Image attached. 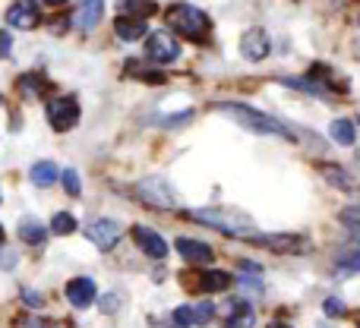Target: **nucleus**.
Masks as SVG:
<instances>
[{
  "mask_svg": "<svg viewBox=\"0 0 360 328\" xmlns=\"http://www.w3.org/2000/svg\"><path fill=\"white\" fill-rule=\"evenodd\" d=\"M221 114H228L231 120H237V124L243 126V130L250 133H262V136H281V139H294V133L288 130L285 124H278L275 117H269V114L256 111V107L250 105H237V101H224V105H215Z\"/></svg>",
  "mask_w": 360,
  "mask_h": 328,
  "instance_id": "f257e3e1",
  "label": "nucleus"
},
{
  "mask_svg": "<svg viewBox=\"0 0 360 328\" xmlns=\"http://www.w3.org/2000/svg\"><path fill=\"white\" fill-rule=\"evenodd\" d=\"M193 221L199 224H209V228L221 230L228 237H240V240H253L256 237V228L243 211H234V209H196L190 211Z\"/></svg>",
  "mask_w": 360,
  "mask_h": 328,
  "instance_id": "f03ea898",
  "label": "nucleus"
},
{
  "mask_svg": "<svg viewBox=\"0 0 360 328\" xmlns=\"http://www.w3.org/2000/svg\"><path fill=\"white\" fill-rule=\"evenodd\" d=\"M165 19H168V25L177 32V35L190 38V41H205L212 32L209 16L193 4H174L168 13H165Z\"/></svg>",
  "mask_w": 360,
  "mask_h": 328,
  "instance_id": "7ed1b4c3",
  "label": "nucleus"
},
{
  "mask_svg": "<svg viewBox=\"0 0 360 328\" xmlns=\"http://www.w3.org/2000/svg\"><path fill=\"white\" fill-rule=\"evenodd\" d=\"M338 221H342L345 230H348V243L338 249L335 268L345 275H354V272H360V202L348 205V209L338 215Z\"/></svg>",
  "mask_w": 360,
  "mask_h": 328,
  "instance_id": "20e7f679",
  "label": "nucleus"
},
{
  "mask_svg": "<svg viewBox=\"0 0 360 328\" xmlns=\"http://www.w3.org/2000/svg\"><path fill=\"white\" fill-rule=\"evenodd\" d=\"M180 57V44L171 32H152L146 41V60L152 63H174Z\"/></svg>",
  "mask_w": 360,
  "mask_h": 328,
  "instance_id": "39448f33",
  "label": "nucleus"
},
{
  "mask_svg": "<svg viewBox=\"0 0 360 328\" xmlns=\"http://www.w3.org/2000/svg\"><path fill=\"white\" fill-rule=\"evenodd\" d=\"M76 120H79V105H76V98H51L48 101V124L54 126L57 133L73 130Z\"/></svg>",
  "mask_w": 360,
  "mask_h": 328,
  "instance_id": "423d86ee",
  "label": "nucleus"
},
{
  "mask_svg": "<svg viewBox=\"0 0 360 328\" xmlns=\"http://www.w3.org/2000/svg\"><path fill=\"white\" fill-rule=\"evenodd\" d=\"M136 192H139V199H143L146 205H152V209H174V205H177L174 192H171V186L165 183L162 177L143 180V183L136 186Z\"/></svg>",
  "mask_w": 360,
  "mask_h": 328,
  "instance_id": "0eeeda50",
  "label": "nucleus"
},
{
  "mask_svg": "<svg viewBox=\"0 0 360 328\" xmlns=\"http://www.w3.org/2000/svg\"><path fill=\"white\" fill-rule=\"evenodd\" d=\"M6 22H10L13 29L29 32V29H35V25L41 22V10H38L35 0H16V4L6 10Z\"/></svg>",
  "mask_w": 360,
  "mask_h": 328,
  "instance_id": "6e6552de",
  "label": "nucleus"
},
{
  "mask_svg": "<svg viewBox=\"0 0 360 328\" xmlns=\"http://www.w3.org/2000/svg\"><path fill=\"white\" fill-rule=\"evenodd\" d=\"M86 237L95 243L98 249H114L117 247V240H120V224L117 221H111V218H98V221H92L86 228Z\"/></svg>",
  "mask_w": 360,
  "mask_h": 328,
  "instance_id": "1a4fd4ad",
  "label": "nucleus"
},
{
  "mask_svg": "<svg viewBox=\"0 0 360 328\" xmlns=\"http://www.w3.org/2000/svg\"><path fill=\"white\" fill-rule=\"evenodd\" d=\"M253 243L275 249V253H300V249H307V237L297 234H256Z\"/></svg>",
  "mask_w": 360,
  "mask_h": 328,
  "instance_id": "9d476101",
  "label": "nucleus"
},
{
  "mask_svg": "<svg viewBox=\"0 0 360 328\" xmlns=\"http://www.w3.org/2000/svg\"><path fill=\"white\" fill-rule=\"evenodd\" d=\"M269 48H272V41H269L266 29H247L240 38V54L247 57V60H262V57H269Z\"/></svg>",
  "mask_w": 360,
  "mask_h": 328,
  "instance_id": "9b49d317",
  "label": "nucleus"
},
{
  "mask_svg": "<svg viewBox=\"0 0 360 328\" xmlns=\"http://www.w3.org/2000/svg\"><path fill=\"white\" fill-rule=\"evenodd\" d=\"M133 240H136V247L143 249L146 256H152V259H165V256H168V243H165L152 228H146V224H136V228H133Z\"/></svg>",
  "mask_w": 360,
  "mask_h": 328,
  "instance_id": "f8f14e48",
  "label": "nucleus"
},
{
  "mask_svg": "<svg viewBox=\"0 0 360 328\" xmlns=\"http://www.w3.org/2000/svg\"><path fill=\"white\" fill-rule=\"evenodd\" d=\"M177 253L184 256L186 262H193V265H209V262L215 259V253H212L209 243L190 240V237H180V240H177Z\"/></svg>",
  "mask_w": 360,
  "mask_h": 328,
  "instance_id": "ddd939ff",
  "label": "nucleus"
},
{
  "mask_svg": "<svg viewBox=\"0 0 360 328\" xmlns=\"http://www.w3.org/2000/svg\"><path fill=\"white\" fill-rule=\"evenodd\" d=\"M186 284L193 287V291H199V294H218V291H228L231 287V275L228 272H199V278L196 281H186Z\"/></svg>",
  "mask_w": 360,
  "mask_h": 328,
  "instance_id": "4468645a",
  "label": "nucleus"
},
{
  "mask_svg": "<svg viewBox=\"0 0 360 328\" xmlns=\"http://www.w3.org/2000/svg\"><path fill=\"white\" fill-rule=\"evenodd\" d=\"M67 300L76 306V310H86L95 300V281L92 278H73L67 284Z\"/></svg>",
  "mask_w": 360,
  "mask_h": 328,
  "instance_id": "2eb2a0df",
  "label": "nucleus"
},
{
  "mask_svg": "<svg viewBox=\"0 0 360 328\" xmlns=\"http://www.w3.org/2000/svg\"><path fill=\"white\" fill-rule=\"evenodd\" d=\"M101 10H105V0H82L79 13H76V25L82 32H92L101 22Z\"/></svg>",
  "mask_w": 360,
  "mask_h": 328,
  "instance_id": "dca6fc26",
  "label": "nucleus"
},
{
  "mask_svg": "<svg viewBox=\"0 0 360 328\" xmlns=\"http://www.w3.org/2000/svg\"><path fill=\"white\" fill-rule=\"evenodd\" d=\"M114 32H117V38H124V41H136V38L146 35V19L120 16L117 22H114Z\"/></svg>",
  "mask_w": 360,
  "mask_h": 328,
  "instance_id": "f3484780",
  "label": "nucleus"
},
{
  "mask_svg": "<svg viewBox=\"0 0 360 328\" xmlns=\"http://www.w3.org/2000/svg\"><path fill=\"white\" fill-rule=\"evenodd\" d=\"M319 173H323L332 186H338V190H345V192H354L357 190L354 177H351L345 167H338V164H323V167H319Z\"/></svg>",
  "mask_w": 360,
  "mask_h": 328,
  "instance_id": "a211bd4d",
  "label": "nucleus"
},
{
  "mask_svg": "<svg viewBox=\"0 0 360 328\" xmlns=\"http://www.w3.org/2000/svg\"><path fill=\"white\" fill-rule=\"evenodd\" d=\"M256 322V316H253V310H250V303H234V310H231V316H228V322H224V328H253Z\"/></svg>",
  "mask_w": 360,
  "mask_h": 328,
  "instance_id": "6ab92c4d",
  "label": "nucleus"
},
{
  "mask_svg": "<svg viewBox=\"0 0 360 328\" xmlns=\"http://www.w3.org/2000/svg\"><path fill=\"white\" fill-rule=\"evenodd\" d=\"M19 237H22V243L38 247V243H44V237H48V228L38 224V221H32V218H25V221H19Z\"/></svg>",
  "mask_w": 360,
  "mask_h": 328,
  "instance_id": "aec40b11",
  "label": "nucleus"
},
{
  "mask_svg": "<svg viewBox=\"0 0 360 328\" xmlns=\"http://www.w3.org/2000/svg\"><path fill=\"white\" fill-rule=\"evenodd\" d=\"M329 136L335 139L338 145H354L357 133H354V124H351V120H332V126H329Z\"/></svg>",
  "mask_w": 360,
  "mask_h": 328,
  "instance_id": "412c9836",
  "label": "nucleus"
},
{
  "mask_svg": "<svg viewBox=\"0 0 360 328\" xmlns=\"http://www.w3.org/2000/svg\"><path fill=\"white\" fill-rule=\"evenodd\" d=\"M155 13V4L152 0H120V16H136L146 19Z\"/></svg>",
  "mask_w": 360,
  "mask_h": 328,
  "instance_id": "4be33fe9",
  "label": "nucleus"
},
{
  "mask_svg": "<svg viewBox=\"0 0 360 328\" xmlns=\"http://www.w3.org/2000/svg\"><path fill=\"white\" fill-rule=\"evenodd\" d=\"M29 177H32V183L35 186H51L57 180V164L54 162H38L29 171Z\"/></svg>",
  "mask_w": 360,
  "mask_h": 328,
  "instance_id": "5701e85b",
  "label": "nucleus"
},
{
  "mask_svg": "<svg viewBox=\"0 0 360 328\" xmlns=\"http://www.w3.org/2000/svg\"><path fill=\"white\" fill-rule=\"evenodd\" d=\"M44 88H48V82H44L41 76H35V73H29V76L19 79V92H22L25 98H38V95H44Z\"/></svg>",
  "mask_w": 360,
  "mask_h": 328,
  "instance_id": "b1692460",
  "label": "nucleus"
},
{
  "mask_svg": "<svg viewBox=\"0 0 360 328\" xmlns=\"http://www.w3.org/2000/svg\"><path fill=\"white\" fill-rule=\"evenodd\" d=\"M51 230H54V234H60V237L73 234V230H76V218L70 215V211H57V215L51 218Z\"/></svg>",
  "mask_w": 360,
  "mask_h": 328,
  "instance_id": "393cba45",
  "label": "nucleus"
},
{
  "mask_svg": "<svg viewBox=\"0 0 360 328\" xmlns=\"http://www.w3.org/2000/svg\"><path fill=\"white\" fill-rule=\"evenodd\" d=\"M127 70H130L136 79H143V82H152V86H158V82H165V73H155V70H143L136 60H130L127 63Z\"/></svg>",
  "mask_w": 360,
  "mask_h": 328,
  "instance_id": "a878e982",
  "label": "nucleus"
},
{
  "mask_svg": "<svg viewBox=\"0 0 360 328\" xmlns=\"http://www.w3.org/2000/svg\"><path fill=\"white\" fill-rule=\"evenodd\" d=\"M63 190L70 192V196H79L82 192V183H79V173L70 167V171H63Z\"/></svg>",
  "mask_w": 360,
  "mask_h": 328,
  "instance_id": "bb28decb",
  "label": "nucleus"
},
{
  "mask_svg": "<svg viewBox=\"0 0 360 328\" xmlns=\"http://www.w3.org/2000/svg\"><path fill=\"white\" fill-rule=\"evenodd\" d=\"M174 322H177V328L196 325V313H193V306H180V310H174Z\"/></svg>",
  "mask_w": 360,
  "mask_h": 328,
  "instance_id": "cd10ccee",
  "label": "nucleus"
},
{
  "mask_svg": "<svg viewBox=\"0 0 360 328\" xmlns=\"http://www.w3.org/2000/svg\"><path fill=\"white\" fill-rule=\"evenodd\" d=\"M193 313H196V325H205L212 316H215V306H212V303H199Z\"/></svg>",
  "mask_w": 360,
  "mask_h": 328,
  "instance_id": "c85d7f7f",
  "label": "nucleus"
},
{
  "mask_svg": "<svg viewBox=\"0 0 360 328\" xmlns=\"http://www.w3.org/2000/svg\"><path fill=\"white\" fill-rule=\"evenodd\" d=\"M10 48H13V38H10V32H4V29H0V57H6V54H10Z\"/></svg>",
  "mask_w": 360,
  "mask_h": 328,
  "instance_id": "c756f323",
  "label": "nucleus"
},
{
  "mask_svg": "<svg viewBox=\"0 0 360 328\" xmlns=\"http://www.w3.org/2000/svg\"><path fill=\"white\" fill-rule=\"evenodd\" d=\"M117 303H120V300L114 297V294H108L105 300H98V306H101V310H105V313H114V310H117Z\"/></svg>",
  "mask_w": 360,
  "mask_h": 328,
  "instance_id": "7c9ffc66",
  "label": "nucleus"
},
{
  "mask_svg": "<svg viewBox=\"0 0 360 328\" xmlns=\"http://www.w3.org/2000/svg\"><path fill=\"white\" fill-rule=\"evenodd\" d=\"M326 313H329V316H338V313H345V303L342 300H326Z\"/></svg>",
  "mask_w": 360,
  "mask_h": 328,
  "instance_id": "2f4dec72",
  "label": "nucleus"
},
{
  "mask_svg": "<svg viewBox=\"0 0 360 328\" xmlns=\"http://www.w3.org/2000/svg\"><path fill=\"white\" fill-rule=\"evenodd\" d=\"M51 25H54V32H63V25H70V19L67 16H57V19H51Z\"/></svg>",
  "mask_w": 360,
  "mask_h": 328,
  "instance_id": "473e14b6",
  "label": "nucleus"
},
{
  "mask_svg": "<svg viewBox=\"0 0 360 328\" xmlns=\"http://www.w3.org/2000/svg\"><path fill=\"white\" fill-rule=\"evenodd\" d=\"M22 328H51L48 322H41V319H25V325Z\"/></svg>",
  "mask_w": 360,
  "mask_h": 328,
  "instance_id": "72a5a7b5",
  "label": "nucleus"
},
{
  "mask_svg": "<svg viewBox=\"0 0 360 328\" xmlns=\"http://www.w3.org/2000/svg\"><path fill=\"white\" fill-rule=\"evenodd\" d=\"M25 300H29V303H32V306H41V300H38V294H32V291H29V294H25Z\"/></svg>",
  "mask_w": 360,
  "mask_h": 328,
  "instance_id": "f704fd0d",
  "label": "nucleus"
},
{
  "mask_svg": "<svg viewBox=\"0 0 360 328\" xmlns=\"http://www.w3.org/2000/svg\"><path fill=\"white\" fill-rule=\"evenodd\" d=\"M269 328H291V325H285V322H269Z\"/></svg>",
  "mask_w": 360,
  "mask_h": 328,
  "instance_id": "c9c22d12",
  "label": "nucleus"
},
{
  "mask_svg": "<svg viewBox=\"0 0 360 328\" xmlns=\"http://www.w3.org/2000/svg\"><path fill=\"white\" fill-rule=\"evenodd\" d=\"M44 4H51V6H60V4H67V0H44Z\"/></svg>",
  "mask_w": 360,
  "mask_h": 328,
  "instance_id": "e433bc0d",
  "label": "nucleus"
},
{
  "mask_svg": "<svg viewBox=\"0 0 360 328\" xmlns=\"http://www.w3.org/2000/svg\"><path fill=\"white\" fill-rule=\"evenodd\" d=\"M0 243H4V228H0Z\"/></svg>",
  "mask_w": 360,
  "mask_h": 328,
  "instance_id": "4c0bfd02",
  "label": "nucleus"
},
{
  "mask_svg": "<svg viewBox=\"0 0 360 328\" xmlns=\"http://www.w3.org/2000/svg\"><path fill=\"white\" fill-rule=\"evenodd\" d=\"M357 158H360V152H357Z\"/></svg>",
  "mask_w": 360,
  "mask_h": 328,
  "instance_id": "58836bf2",
  "label": "nucleus"
}]
</instances>
